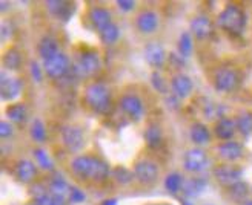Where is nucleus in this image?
<instances>
[{"label":"nucleus","mask_w":252,"mask_h":205,"mask_svg":"<svg viewBox=\"0 0 252 205\" xmlns=\"http://www.w3.org/2000/svg\"><path fill=\"white\" fill-rule=\"evenodd\" d=\"M117 5L122 11H126V12L132 11L135 8V2H132V0H119Z\"/></svg>","instance_id":"37998d69"},{"label":"nucleus","mask_w":252,"mask_h":205,"mask_svg":"<svg viewBox=\"0 0 252 205\" xmlns=\"http://www.w3.org/2000/svg\"><path fill=\"white\" fill-rule=\"evenodd\" d=\"M45 6L49 14L59 20L68 22L74 14V3L65 2V0H49V2L45 3Z\"/></svg>","instance_id":"6ab92c4d"},{"label":"nucleus","mask_w":252,"mask_h":205,"mask_svg":"<svg viewBox=\"0 0 252 205\" xmlns=\"http://www.w3.org/2000/svg\"><path fill=\"white\" fill-rule=\"evenodd\" d=\"M237 124V132L242 136L248 138L252 135V112H242L235 118Z\"/></svg>","instance_id":"c85d7f7f"},{"label":"nucleus","mask_w":252,"mask_h":205,"mask_svg":"<svg viewBox=\"0 0 252 205\" xmlns=\"http://www.w3.org/2000/svg\"><path fill=\"white\" fill-rule=\"evenodd\" d=\"M30 135H31V138L35 141V143H40V144L45 143V141H46V127H45L42 120L37 118V120H34L31 123Z\"/></svg>","instance_id":"72a5a7b5"},{"label":"nucleus","mask_w":252,"mask_h":205,"mask_svg":"<svg viewBox=\"0 0 252 205\" xmlns=\"http://www.w3.org/2000/svg\"><path fill=\"white\" fill-rule=\"evenodd\" d=\"M182 205H194L192 202H189L188 199H182Z\"/></svg>","instance_id":"a18cd8bd"},{"label":"nucleus","mask_w":252,"mask_h":205,"mask_svg":"<svg viewBox=\"0 0 252 205\" xmlns=\"http://www.w3.org/2000/svg\"><path fill=\"white\" fill-rule=\"evenodd\" d=\"M72 69L71 60L65 52H60L54 55L53 58H49L43 61V71L51 80H63Z\"/></svg>","instance_id":"1a4fd4ad"},{"label":"nucleus","mask_w":252,"mask_h":205,"mask_svg":"<svg viewBox=\"0 0 252 205\" xmlns=\"http://www.w3.org/2000/svg\"><path fill=\"white\" fill-rule=\"evenodd\" d=\"M177 49H179V54L186 58L189 55H192V51H194V40H192V35L191 32H182L179 37V43H177Z\"/></svg>","instance_id":"2f4dec72"},{"label":"nucleus","mask_w":252,"mask_h":205,"mask_svg":"<svg viewBox=\"0 0 252 205\" xmlns=\"http://www.w3.org/2000/svg\"><path fill=\"white\" fill-rule=\"evenodd\" d=\"M211 81L216 91L223 92V94H232L242 84V74L237 68L221 66L212 74Z\"/></svg>","instance_id":"20e7f679"},{"label":"nucleus","mask_w":252,"mask_h":205,"mask_svg":"<svg viewBox=\"0 0 252 205\" xmlns=\"http://www.w3.org/2000/svg\"><path fill=\"white\" fill-rule=\"evenodd\" d=\"M23 91V83L19 77L11 74L2 72V80H0V92H2V100L5 101H14L20 97Z\"/></svg>","instance_id":"2eb2a0df"},{"label":"nucleus","mask_w":252,"mask_h":205,"mask_svg":"<svg viewBox=\"0 0 252 205\" xmlns=\"http://www.w3.org/2000/svg\"><path fill=\"white\" fill-rule=\"evenodd\" d=\"M251 187L245 182V181H240V182H237L231 187H226L223 188V195L224 198L228 199L229 202L232 204H245L249 198V193H251Z\"/></svg>","instance_id":"aec40b11"},{"label":"nucleus","mask_w":252,"mask_h":205,"mask_svg":"<svg viewBox=\"0 0 252 205\" xmlns=\"http://www.w3.org/2000/svg\"><path fill=\"white\" fill-rule=\"evenodd\" d=\"M98 38L103 45H114L120 38V29L116 23H111L106 28L98 31Z\"/></svg>","instance_id":"c756f323"},{"label":"nucleus","mask_w":252,"mask_h":205,"mask_svg":"<svg viewBox=\"0 0 252 205\" xmlns=\"http://www.w3.org/2000/svg\"><path fill=\"white\" fill-rule=\"evenodd\" d=\"M111 176L120 185H128V184L135 181V179H134V172L129 170V169H126V167H123V165H117V167L112 169Z\"/></svg>","instance_id":"7c9ffc66"},{"label":"nucleus","mask_w":252,"mask_h":205,"mask_svg":"<svg viewBox=\"0 0 252 205\" xmlns=\"http://www.w3.org/2000/svg\"><path fill=\"white\" fill-rule=\"evenodd\" d=\"M14 29H16L14 25H12L11 22H3V25H2V38H3V42L11 40L12 35H14V32H16Z\"/></svg>","instance_id":"ea45409f"},{"label":"nucleus","mask_w":252,"mask_h":205,"mask_svg":"<svg viewBox=\"0 0 252 205\" xmlns=\"http://www.w3.org/2000/svg\"><path fill=\"white\" fill-rule=\"evenodd\" d=\"M69 185L66 184V181L63 179L62 176H56L51 179L49 182V191L53 193V196H60V198H65L66 193H69Z\"/></svg>","instance_id":"473e14b6"},{"label":"nucleus","mask_w":252,"mask_h":205,"mask_svg":"<svg viewBox=\"0 0 252 205\" xmlns=\"http://www.w3.org/2000/svg\"><path fill=\"white\" fill-rule=\"evenodd\" d=\"M69 169L75 178L94 184L105 182L111 175L108 162L95 155H77L72 158Z\"/></svg>","instance_id":"f257e3e1"},{"label":"nucleus","mask_w":252,"mask_h":205,"mask_svg":"<svg viewBox=\"0 0 252 205\" xmlns=\"http://www.w3.org/2000/svg\"><path fill=\"white\" fill-rule=\"evenodd\" d=\"M145 143L151 150H157L165 143L161 127L157 123H151L145 130Z\"/></svg>","instance_id":"b1692460"},{"label":"nucleus","mask_w":252,"mask_h":205,"mask_svg":"<svg viewBox=\"0 0 252 205\" xmlns=\"http://www.w3.org/2000/svg\"><path fill=\"white\" fill-rule=\"evenodd\" d=\"M100 205H117V199H114V198H111V199H105L102 204Z\"/></svg>","instance_id":"c03bdc74"},{"label":"nucleus","mask_w":252,"mask_h":205,"mask_svg":"<svg viewBox=\"0 0 252 205\" xmlns=\"http://www.w3.org/2000/svg\"><path fill=\"white\" fill-rule=\"evenodd\" d=\"M189 136L195 146H205L211 143V130L203 123H194L191 126V130H189Z\"/></svg>","instance_id":"393cba45"},{"label":"nucleus","mask_w":252,"mask_h":205,"mask_svg":"<svg viewBox=\"0 0 252 205\" xmlns=\"http://www.w3.org/2000/svg\"><path fill=\"white\" fill-rule=\"evenodd\" d=\"M205 187H206V179L198 176V178H191V179H188V181H185L182 191L188 198H195L205 190Z\"/></svg>","instance_id":"cd10ccee"},{"label":"nucleus","mask_w":252,"mask_h":205,"mask_svg":"<svg viewBox=\"0 0 252 205\" xmlns=\"http://www.w3.org/2000/svg\"><path fill=\"white\" fill-rule=\"evenodd\" d=\"M68 199H69V202H72V204H82V202H85L86 195L83 193V191H82L80 188H77V187H71V188H69V193H68Z\"/></svg>","instance_id":"4c0bfd02"},{"label":"nucleus","mask_w":252,"mask_h":205,"mask_svg":"<svg viewBox=\"0 0 252 205\" xmlns=\"http://www.w3.org/2000/svg\"><path fill=\"white\" fill-rule=\"evenodd\" d=\"M14 176L22 184H31L37 178V165L30 159H19L14 164Z\"/></svg>","instance_id":"a211bd4d"},{"label":"nucleus","mask_w":252,"mask_h":205,"mask_svg":"<svg viewBox=\"0 0 252 205\" xmlns=\"http://www.w3.org/2000/svg\"><path fill=\"white\" fill-rule=\"evenodd\" d=\"M134 179L135 182L145 187V188H151L154 187L160 178V167L158 164L149 158H140L134 162Z\"/></svg>","instance_id":"39448f33"},{"label":"nucleus","mask_w":252,"mask_h":205,"mask_svg":"<svg viewBox=\"0 0 252 205\" xmlns=\"http://www.w3.org/2000/svg\"><path fill=\"white\" fill-rule=\"evenodd\" d=\"M160 17L154 9H142L135 16V28L140 34H154L158 29Z\"/></svg>","instance_id":"4468645a"},{"label":"nucleus","mask_w":252,"mask_h":205,"mask_svg":"<svg viewBox=\"0 0 252 205\" xmlns=\"http://www.w3.org/2000/svg\"><path fill=\"white\" fill-rule=\"evenodd\" d=\"M169 86L172 89V95H175L179 100H185L194 91V83L191 80V77L183 74V72H175L171 77Z\"/></svg>","instance_id":"dca6fc26"},{"label":"nucleus","mask_w":252,"mask_h":205,"mask_svg":"<svg viewBox=\"0 0 252 205\" xmlns=\"http://www.w3.org/2000/svg\"><path fill=\"white\" fill-rule=\"evenodd\" d=\"M189 31L198 40H208L216 32V23L209 16H195L189 23Z\"/></svg>","instance_id":"ddd939ff"},{"label":"nucleus","mask_w":252,"mask_h":205,"mask_svg":"<svg viewBox=\"0 0 252 205\" xmlns=\"http://www.w3.org/2000/svg\"><path fill=\"white\" fill-rule=\"evenodd\" d=\"M37 52H39V57L46 61L49 58H53L54 55H57L59 51V42L51 35H45L39 40V45H37Z\"/></svg>","instance_id":"5701e85b"},{"label":"nucleus","mask_w":252,"mask_h":205,"mask_svg":"<svg viewBox=\"0 0 252 205\" xmlns=\"http://www.w3.org/2000/svg\"><path fill=\"white\" fill-rule=\"evenodd\" d=\"M248 17L245 9L237 3H228L217 16L216 25L232 37H240L246 29Z\"/></svg>","instance_id":"7ed1b4c3"},{"label":"nucleus","mask_w":252,"mask_h":205,"mask_svg":"<svg viewBox=\"0 0 252 205\" xmlns=\"http://www.w3.org/2000/svg\"><path fill=\"white\" fill-rule=\"evenodd\" d=\"M151 84H153V87L156 89L157 92L160 94H168V83L166 80L163 78L161 74H158V71H154L153 74H151Z\"/></svg>","instance_id":"e433bc0d"},{"label":"nucleus","mask_w":252,"mask_h":205,"mask_svg":"<svg viewBox=\"0 0 252 205\" xmlns=\"http://www.w3.org/2000/svg\"><path fill=\"white\" fill-rule=\"evenodd\" d=\"M212 176L216 181L223 187H231L237 182L242 181L243 178V169L238 164H229V162H220L212 169Z\"/></svg>","instance_id":"0eeeda50"},{"label":"nucleus","mask_w":252,"mask_h":205,"mask_svg":"<svg viewBox=\"0 0 252 205\" xmlns=\"http://www.w3.org/2000/svg\"><path fill=\"white\" fill-rule=\"evenodd\" d=\"M32 155L35 158L37 165H40L43 170H53L54 169V164H53L51 158H49V155L43 149H34Z\"/></svg>","instance_id":"c9c22d12"},{"label":"nucleus","mask_w":252,"mask_h":205,"mask_svg":"<svg viewBox=\"0 0 252 205\" xmlns=\"http://www.w3.org/2000/svg\"><path fill=\"white\" fill-rule=\"evenodd\" d=\"M2 65H3L5 71H8V72L19 71L22 68V52L17 48H12V46L8 48L3 52Z\"/></svg>","instance_id":"a878e982"},{"label":"nucleus","mask_w":252,"mask_h":205,"mask_svg":"<svg viewBox=\"0 0 252 205\" xmlns=\"http://www.w3.org/2000/svg\"><path fill=\"white\" fill-rule=\"evenodd\" d=\"M12 133H14V127H12V124L9 121H2L0 123V136H2V139H6V138H11Z\"/></svg>","instance_id":"58836bf2"},{"label":"nucleus","mask_w":252,"mask_h":205,"mask_svg":"<svg viewBox=\"0 0 252 205\" xmlns=\"http://www.w3.org/2000/svg\"><path fill=\"white\" fill-rule=\"evenodd\" d=\"M102 69V60L97 51H83L72 65V72L79 78H93Z\"/></svg>","instance_id":"423d86ee"},{"label":"nucleus","mask_w":252,"mask_h":205,"mask_svg":"<svg viewBox=\"0 0 252 205\" xmlns=\"http://www.w3.org/2000/svg\"><path fill=\"white\" fill-rule=\"evenodd\" d=\"M5 113H6V117L12 123H17V124H23L25 121L28 120V107L22 101H19V102H11V104H8Z\"/></svg>","instance_id":"bb28decb"},{"label":"nucleus","mask_w":252,"mask_h":205,"mask_svg":"<svg viewBox=\"0 0 252 205\" xmlns=\"http://www.w3.org/2000/svg\"><path fill=\"white\" fill-rule=\"evenodd\" d=\"M242 205H252V199H248L245 204H242Z\"/></svg>","instance_id":"49530a36"},{"label":"nucleus","mask_w":252,"mask_h":205,"mask_svg":"<svg viewBox=\"0 0 252 205\" xmlns=\"http://www.w3.org/2000/svg\"><path fill=\"white\" fill-rule=\"evenodd\" d=\"M217 156L223 162H229V164H237V161H240L245 156V149L242 143H238L235 139L231 141H221L216 147Z\"/></svg>","instance_id":"9b49d317"},{"label":"nucleus","mask_w":252,"mask_h":205,"mask_svg":"<svg viewBox=\"0 0 252 205\" xmlns=\"http://www.w3.org/2000/svg\"><path fill=\"white\" fill-rule=\"evenodd\" d=\"M60 138L62 144L69 153H79L83 150L86 138L82 130V127L74 126V124H66L60 129Z\"/></svg>","instance_id":"6e6552de"},{"label":"nucleus","mask_w":252,"mask_h":205,"mask_svg":"<svg viewBox=\"0 0 252 205\" xmlns=\"http://www.w3.org/2000/svg\"><path fill=\"white\" fill-rule=\"evenodd\" d=\"M85 106L95 115H106L112 107V92L103 81L88 83L83 91Z\"/></svg>","instance_id":"f03ea898"},{"label":"nucleus","mask_w":252,"mask_h":205,"mask_svg":"<svg viewBox=\"0 0 252 205\" xmlns=\"http://www.w3.org/2000/svg\"><path fill=\"white\" fill-rule=\"evenodd\" d=\"M183 167L188 173H200L208 167V155L203 149H189L183 156Z\"/></svg>","instance_id":"f8f14e48"},{"label":"nucleus","mask_w":252,"mask_h":205,"mask_svg":"<svg viewBox=\"0 0 252 205\" xmlns=\"http://www.w3.org/2000/svg\"><path fill=\"white\" fill-rule=\"evenodd\" d=\"M237 132V124L234 118L221 117L214 124V133L220 141H231Z\"/></svg>","instance_id":"412c9836"},{"label":"nucleus","mask_w":252,"mask_h":205,"mask_svg":"<svg viewBox=\"0 0 252 205\" xmlns=\"http://www.w3.org/2000/svg\"><path fill=\"white\" fill-rule=\"evenodd\" d=\"M25 205H39L37 202H30V204H25Z\"/></svg>","instance_id":"de8ad7c7"},{"label":"nucleus","mask_w":252,"mask_h":205,"mask_svg":"<svg viewBox=\"0 0 252 205\" xmlns=\"http://www.w3.org/2000/svg\"><path fill=\"white\" fill-rule=\"evenodd\" d=\"M119 109L131 121H140L145 115V102L137 94H123L119 100Z\"/></svg>","instance_id":"9d476101"},{"label":"nucleus","mask_w":252,"mask_h":205,"mask_svg":"<svg viewBox=\"0 0 252 205\" xmlns=\"http://www.w3.org/2000/svg\"><path fill=\"white\" fill-rule=\"evenodd\" d=\"M183 184H185V179L177 172L169 173L165 179V188L169 191V193H177V191H180L183 188Z\"/></svg>","instance_id":"f704fd0d"},{"label":"nucleus","mask_w":252,"mask_h":205,"mask_svg":"<svg viewBox=\"0 0 252 205\" xmlns=\"http://www.w3.org/2000/svg\"><path fill=\"white\" fill-rule=\"evenodd\" d=\"M88 19H90V22L93 23V26L100 31L106 28L108 25H111V19H112V14L111 11L108 8H103V6H94L90 9V12H88Z\"/></svg>","instance_id":"4be33fe9"},{"label":"nucleus","mask_w":252,"mask_h":205,"mask_svg":"<svg viewBox=\"0 0 252 205\" xmlns=\"http://www.w3.org/2000/svg\"><path fill=\"white\" fill-rule=\"evenodd\" d=\"M145 60L151 68L160 69L168 61V54L158 42H149L145 46Z\"/></svg>","instance_id":"f3484780"},{"label":"nucleus","mask_w":252,"mask_h":205,"mask_svg":"<svg viewBox=\"0 0 252 205\" xmlns=\"http://www.w3.org/2000/svg\"><path fill=\"white\" fill-rule=\"evenodd\" d=\"M43 72L45 71H42V68L35 61H31V75L37 83H40L43 80Z\"/></svg>","instance_id":"79ce46f5"},{"label":"nucleus","mask_w":252,"mask_h":205,"mask_svg":"<svg viewBox=\"0 0 252 205\" xmlns=\"http://www.w3.org/2000/svg\"><path fill=\"white\" fill-rule=\"evenodd\" d=\"M168 63L171 68L180 69L183 68V57L180 54H168Z\"/></svg>","instance_id":"a19ab883"}]
</instances>
